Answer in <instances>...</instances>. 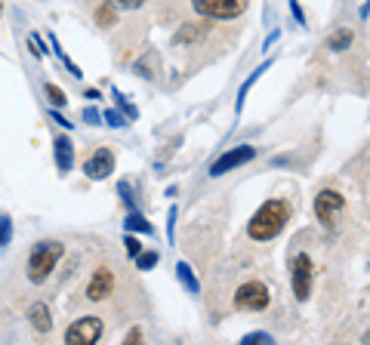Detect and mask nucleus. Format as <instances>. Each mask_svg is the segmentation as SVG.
<instances>
[{
  "mask_svg": "<svg viewBox=\"0 0 370 345\" xmlns=\"http://www.w3.org/2000/svg\"><path fill=\"white\" fill-rule=\"evenodd\" d=\"M84 96H86V99H90V102H96V99H102V92H99V90H96V86H90V90H86V92H84Z\"/></svg>",
  "mask_w": 370,
  "mask_h": 345,
  "instance_id": "obj_35",
  "label": "nucleus"
},
{
  "mask_svg": "<svg viewBox=\"0 0 370 345\" xmlns=\"http://www.w3.org/2000/svg\"><path fill=\"white\" fill-rule=\"evenodd\" d=\"M111 96H114V102L121 105V111H123V117H127V120H136V117H139V108H136V105H130L127 99H123V92H111Z\"/></svg>",
  "mask_w": 370,
  "mask_h": 345,
  "instance_id": "obj_20",
  "label": "nucleus"
},
{
  "mask_svg": "<svg viewBox=\"0 0 370 345\" xmlns=\"http://www.w3.org/2000/svg\"><path fill=\"white\" fill-rule=\"evenodd\" d=\"M290 12H293V18L299 25H306V16H302V6H299V0H290Z\"/></svg>",
  "mask_w": 370,
  "mask_h": 345,
  "instance_id": "obj_30",
  "label": "nucleus"
},
{
  "mask_svg": "<svg viewBox=\"0 0 370 345\" xmlns=\"http://www.w3.org/2000/svg\"><path fill=\"white\" fill-rule=\"evenodd\" d=\"M352 40H355V34H352L349 28H336L330 37H327V47H330L333 53H343V49L352 47Z\"/></svg>",
  "mask_w": 370,
  "mask_h": 345,
  "instance_id": "obj_16",
  "label": "nucleus"
},
{
  "mask_svg": "<svg viewBox=\"0 0 370 345\" xmlns=\"http://www.w3.org/2000/svg\"><path fill=\"white\" fill-rule=\"evenodd\" d=\"M28 49L37 55V59H43V55H47V47H43V40L37 34H28Z\"/></svg>",
  "mask_w": 370,
  "mask_h": 345,
  "instance_id": "obj_26",
  "label": "nucleus"
},
{
  "mask_svg": "<svg viewBox=\"0 0 370 345\" xmlns=\"http://www.w3.org/2000/svg\"><path fill=\"white\" fill-rule=\"evenodd\" d=\"M12 240V219L6 213H0V246H6Z\"/></svg>",
  "mask_w": 370,
  "mask_h": 345,
  "instance_id": "obj_24",
  "label": "nucleus"
},
{
  "mask_svg": "<svg viewBox=\"0 0 370 345\" xmlns=\"http://www.w3.org/2000/svg\"><path fill=\"white\" fill-rule=\"evenodd\" d=\"M191 10L204 18H234L247 10V0H191Z\"/></svg>",
  "mask_w": 370,
  "mask_h": 345,
  "instance_id": "obj_8",
  "label": "nucleus"
},
{
  "mask_svg": "<svg viewBox=\"0 0 370 345\" xmlns=\"http://www.w3.org/2000/svg\"><path fill=\"white\" fill-rule=\"evenodd\" d=\"M28 320H31V327H34L37 333L53 330V318H49V308L43 305V302H34V305L28 308Z\"/></svg>",
  "mask_w": 370,
  "mask_h": 345,
  "instance_id": "obj_12",
  "label": "nucleus"
},
{
  "mask_svg": "<svg viewBox=\"0 0 370 345\" xmlns=\"http://www.w3.org/2000/svg\"><path fill=\"white\" fill-rule=\"evenodd\" d=\"M65 256V244L62 240H37L28 253V281L31 283H43L49 274L56 271L59 259Z\"/></svg>",
  "mask_w": 370,
  "mask_h": 345,
  "instance_id": "obj_2",
  "label": "nucleus"
},
{
  "mask_svg": "<svg viewBox=\"0 0 370 345\" xmlns=\"http://www.w3.org/2000/svg\"><path fill=\"white\" fill-rule=\"evenodd\" d=\"M176 219H179V209L170 207V213H166V238L173 240V231H176Z\"/></svg>",
  "mask_w": 370,
  "mask_h": 345,
  "instance_id": "obj_28",
  "label": "nucleus"
},
{
  "mask_svg": "<svg viewBox=\"0 0 370 345\" xmlns=\"http://www.w3.org/2000/svg\"><path fill=\"white\" fill-rule=\"evenodd\" d=\"M111 170H114V154H111V148H96V151L84 160V176L92 179V182L108 179Z\"/></svg>",
  "mask_w": 370,
  "mask_h": 345,
  "instance_id": "obj_9",
  "label": "nucleus"
},
{
  "mask_svg": "<svg viewBox=\"0 0 370 345\" xmlns=\"http://www.w3.org/2000/svg\"><path fill=\"white\" fill-rule=\"evenodd\" d=\"M269 345V342H275V339H271V333H262V330H253V333H247L244 339H241V345Z\"/></svg>",
  "mask_w": 370,
  "mask_h": 345,
  "instance_id": "obj_22",
  "label": "nucleus"
},
{
  "mask_svg": "<svg viewBox=\"0 0 370 345\" xmlns=\"http://www.w3.org/2000/svg\"><path fill=\"white\" fill-rule=\"evenodd\" d=\"M123 228H127L130 234H154V225L139 213V209H130V216L123 219Z\"/></svg>",
  "mask_w": 370,
  "mask_h": 345,
  "instance_id": "obj_13",
  "label": "nucleus"
},
{
  "mask_svg": "<svg viewBox=\"0 0 370 345\" xmlns=\"http://www.w3.org/2000/svg\"><path fill=\"white\" fill-rule=\"evenodd\" d=\"M102 123H108V127H114V129H123L130 120L121 114V111H111L108 108V111H102Z\"/></svg>",
  "mask_w": 370,
  "mask_h": 345,
  "instance_id": "obj_21",
  "label": "nucleus"
},
{
  "mask_svg": "<svg viewBox=\"0 0 370 345\" xmlns=\"http://www.w3.org/2000/svg\"><path fill=\"white\" fill-rule=\"evenodd\" d=\"M271 62H275V59H265V62H262V65H259V68H256V71H253V74H250V77H247V80H244V84H241V92H238V102H234V111H241V108H244V99H247V92H250V86H253V84H256V80H259V74H262V71H265V68H271Z\"/></svg>",
  "mask_w": 370,
  "mask_h": 345,
  "instance_id": "obj_15",
  "label": "nucleus"
},
{
  "mask_svg": "<svg viewBox=\"0 0 370 345\" xmlns=\"http://www.w3.org/2000/svg\"><path fill=\"white\" fill-rule=\"evenodd\" d=\"M59 59H62V62H65V68H68V71H71V74H74V77H84V71H80V68H77V65H74V62H71V59H68V53H62V55H59Z\"/></svg>",
  "mask_w": 370,
  "mask_h": 345,
  "instance_id": "obj_31",
  "label": "nucleus"
},
{
  "mask_svg": "<svg viewBox=\"0 0 370 345\" xmlns=\"http://www.w3.org/2000/svg\"><path fill=\"white\" fill-rule=\"evenodd\" d=\"M102 339V320L96 314H86V318H77L71 327L65 330V342L68 345H92Z\"/></svg>",
  "mask_w": 370,
  "mask_h": 345,
  "instance_id": "obj_7",
  "label": "nucleus"
},
{
  "mask_svg": "<svg viewBox=\"0 0 370 345\" xmlns=\"http://www.w3.org/2000/svg\"><path fill=\"white\" fill-rule=\"evenodd\" d=\"M114 10H111V6H99L96 10V22L102 25V28H108V25H114Z\"/></svg>",
  "mask_w": 370,
  "mask_h": 345,
  "instance_id": "obj_25",
  "label": "nucleus"
},
{
  "mask_svg": "<svg viewBox=\"0 0 370 345\" xmlns=\"http://www.w3.org/2000/svg\"><path fill=\"white\" fill-rule=\"evenodd\" d=\"M117 194H121V201L127 203L130 209H136V201H133V185H130L127 179H121V182H117Z\"/></svg>",
  "mask_w": 370,
  "mask_h": 345,
  "instance_id": "obj_23",
  "label": "nucleus"
},
{
  "mask_svg": "<svg viewBox=\"0 0 370 345\" xmlns=\"http://www.w3.org/2000/svg\"><path fill=\"white\" fill-rule=\"evenodd\" d=\"M271 302V293L262 281H247L234 293V308L238 311H265Z\"/></svg>",
  "mask_w": 370,
  "mask_h": 345,
  "instance_id": "obj_5",
  "label": "nucleus"
},
{
  "mask_svg": "<svg viewBox=\"0 0 370 345\" xmlns=\"http://www.w3.org/2000/svg\"><path fill=\"white\" fill-rule=\"evenodd\" d=\"M49 117H53V120L59 123V127H65V129H71V127H74V123H71V120H65V117H62V114H59V111H56V108L49 111Z\"/></svg>",
  "mask_w": 370,
  "mask_h": 345,
  "instance_id": "obj_33",
  "label": "nucleus"
},
{
  "mask_svg": "<svg viewBox=\"0 0 370 345\" xmlns=\"http://www.w3.org/2000/svg\"><path fill=\"white\" fill-rule=\"evenodd\" d=\"M312 277H314V265L308 259V253H296L290 259V283H293L296 302H308V296H312Z\"/></svg>",
  "mask_w": 370,
  "mask_h": 345,
  "instance_id": "obj_4",
  "label": "nucleus"
},
{
  "mask_svg": "<svg viewBox=\"0 0 370 345\" xmlns=\"http://www.w3.org/2000/svg\"><path fill=\"white\" fill-rule=\"evenodd\" d=\"M123 244H127V256L130 259H136L142 253V244H139V238H133V234L127 231V238H123Z\"/></svg>",
  "mask_w": 370,
  "mask_h": 345,
  "instance_id": "obj_27",
  "label": "nucleus"
},
{
  "mask_svg": "<svg viewBox=\"0 0 370 345\" xmlns=\"http://www.w3.org/2000/svg\"><path fill=\"white\" fill-rule=\"evenodd\" d=\"M253 157H256V148L253 145H234V148H228L225 154H219V157L210 164V176L219 179V176H225V172L238 170V166L250 164Z\"/></svg>",
  "mask_w": 370,
  "mask_h": 345,
  "instance_id": "obj_6",
  "label": "nucleus"
},
{
  "mask_svg": "<svg viewBox=\"0 0 370 345\" xmlns=\"http://www.w3.org/2000/svg\"><path fill=\"white\" fill-rule=\"evenodd\" d=\"M176 277H179V283H182L191 296L201 293V281L195 277V271H191V265L185 262V259H182V262H176Z\"/></svg>",
  "mask_w": 370,
  "mask_h": 345,
  "instance_id": "obj_14",
  "label": "nucleus"
},
{
  "mask_svg": "<svg viewBox=\"0 0 370 345\" xmlns=\"http://www.w3.org/2000/svg\"><path fill=\"white\" fill-rule=\"evenodd\" d=\"M53 160H56V170L59 176H68L74 166V142L68 136H56L53 142Z\"/></svg>",
  "mask_w": 370,
  "mask_h": 345,
  "instance_id": "obj_11",
  "label": "nucleus"
},
{
  "mask_svg": "<svg viewBox=\"0 0 370 345\" xmlns=\"http://www.w3.org/2000/svg\"><path fill=\"white\" fill-rule=\"evenodd\" d=\"M312 209H314V219H318L321 225L333 228V222H336L339 216H343V209H345V197L339 194L336 188H321L318 194H314Z\"/></svg>",
  "mask_w": 370,
  "mask_h": 345,
  "instance_id": "obj_3",
  "label": "nucleus"
},
{
  "mask_svg": "<svg viewBox=\"0 0 370 345\" xmlns=\"http://www.w3.org/2000/svg\"><path fill=\"white\" fill-rule=\"evenodd\" d=\"M111 293H114V271H111L108 265H99V268L92 271L90 283H86V296H90L92 302H102V299H108Z\"/></svg>",
  "mask_w": 370,
  "mask_h": 345,
  "instance_id": "obj_10",
  "label": "nucleus"
},
{
  "mask_svg": "<svg viewBox=\"0 0 370 345\" xmlns=\"http://www.w3.org/2000/svg\"><path fill=\"white\" fill-rule=\"evenodd\" d=\"M139 339H142V330L139 327H133V330L127 333V342H139Z\"/></svg>",
  "mask_w": 370,
  "mask_h": 345,
  "instance_id": "obj_34",
  "label": "nucleus"
},
{
  "mask_svg": "<svg viewBox=\"0 0 370 345\" xmlns=\"http://www.w3.org/2000/svg\"><path fill=\"white\" fill-rule=\"evenodd\" d=\"M287 222H290V203L281 201V197H271V201H265L262 207L253 213L250 225H247V234H250V240L265 244V240L278 238V234L287 228Z\"/></svg>",
  "mask_w": 370,
  "mask_h": 345,
  "instance_id": "obj_1",
  "label": "nucleus"
},
{
  "mask_svg": "<svg viewBox=\"0 0 370 345\" xmlns=\"http://www.w3.org/2000/svg\"><path fill=\"white\" fill-rule=\"evenodd\" d=\"M43 92L49 96V102H53L56 108H65V105H68V96H65V90H62V86H56V84H43Z\"/></svg>",
  "mask_w": 370,
  "mask_h": 345,
  "instance_id": "obj_18",
  "label": "nucleus"
},
{
  "mask_svg": "<svg viewBox=\"0 0 370 345\" xmlns=\"http://www.w3.org/2000/svg\"><path fill=\"white\" fill-rule=\"evenodd\" d=\"M108 3H114V6H121V10H139L145 0H108Z\"/></svg>",
  "mask_w": 370,
  "mask_h": 345,
  "instance_id": "obj_29",
  "label": "nucleus"
},
{
  "mask_svg": "<svg viewBox=\"0 0 370 345\" xmlns=\"http://www.w3.org/2000/svg\"><path fill=\"white\" fill-rule=\"evenodd\" d=\"M204 37V28H197V25H182V28L176 31V37H173V47H188V43H195V40H201Z\"/></svg>",
  "mask_w": 370,
  "mask_h": 345,
  "instance_id": "obj_17",
  "label": "nucleus"
},
{
  "mask_svg": "<svg viewBox=\"0 0 370 345\" xmlns=\"http://www.w3.org/2000/svg\"><path fill=\"white\" fill-rule=\"evenodd\" d=\"M84 120L86 123H102V114L96 108H84Z\"/></svg>",
  "mask_w": 370,
  "mask_h": 345,
  "instance_id": "obj_32",
  "label": "nucleus"
},
{
  "mask_svg": "<svg viewBox=\"0 0 370 345\" xmlns=\"http://www.w3.org/2000/svg\"><path fill=\"white\" fill-rule=\"evenodd\" d=\"M158 259H160V253H158V250H148V253H139V256H136V268L148 271V268H154V265H158Z\"/></svg>",
  "mask_w": 370,
  "mask_h": 345,
  "instance_id": "obj_19",
  "label": "nucleus"
}]
</instances>
